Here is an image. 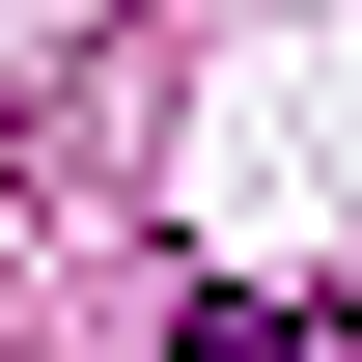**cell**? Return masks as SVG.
<instances>
[{"instance_id": "6da1fadb", "label": "cell", "mask_w": 362, "mask_h": 362, "mask_svg": "<svg viewBox=\"0 0 362 362\" xmlns=\"http://www.w3.org/2000/svg\"><path fill=\"white\" fill-rule=\"evenodd\" d=\"M168 362H334V307H307V279H223V307H195Z\"/></svg>"}]
</instances>
